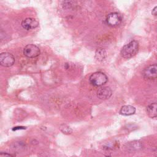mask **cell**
Segmentation results:
<instances>
[{
    "instance_id": "277c9868",
    "label": "cell",
    "mask_w": 157,
    "mask_h": 157,
    "mask_svg": "<svg viewBox=\"0 0 157 157\" xmlns=\"http://www.w3.org/2000/svg\"><path fill=\"white\" fill-rule=\"evenodd\" d=\"M23 54L28 58H33L40 55V50L34 44H28L23 49Z\"/></svg>"
},
{
    "instance_id": "52a82bcc",
    "label": "cell",
    "mask_w": 157,
    "mask_h": 157,
    "mask_svg": "<svg viewBox=\"0 0 157 157\" xmlns=\"http://www.w3.org/2000/svg\"><path fill=\"white\" fill-rule=\"evenodd\" d=\"M21 26L26 30L33 29L38 26V21L33 18H26L22 21Z\"/></svg>"
},
{
    "instance_id": "9c48e42d",
    "label": "cell",
    "mask_w": 157,
    "mask_h": 157,
    "mask_svg": "<svg viewBox=\"0 0 157 157\" xmlns=\"http://www.w3.org/2000/svg\"><path fill=\"white\" fill-rule=\"evenodd\" d=\"M135 112H136V108L134 106L130 105H126L122 106L120 110V113L124 116H129V115H133Z\"/></svg>"
},
{
    "instance_id": "9a60e30c",
    "label": "cell",
    "mask_w": 157,
    "mask_h": 157,
    "mask_svg": "<svg viewBox=\"0 0 157 157\" xmlns=\"http://www.w3.org/2000/svg\"><path fill=\"white\" fill-rule=\"evenodd\" d=\"M25 129V127H23V126H18V127H15L14 128L12 129L13 131H16L18 129Z\"/></svg>"
},
{
    "instance_id": "4fadbf2b",
    "label": "cell",
    "mask_w": 157,
    "mask_h": 157,
    "mask_svg": "<svg viewBox=\"0 0 157 157\" xmlns=\"http://www.w3.org/2000/svg\"><path fill=\"white\" fill-rule=\"evenodd\" d=\"M151 14L154 16H157V6L155 7L153 9V10L151 11Z\"/></svg>"
},
{
    "instance_id": "ba28073f",
    "label": "cell",
    "mask_w": 157,
    "mask_h": 157,
    "mask_svg": "<svg viewBox=\"0 0 157 157\" xmlns=\"http://www.w3.org/2000/svg\"><path fill=\"white\" fill-rule=\"evenodd\" d=\"M112 90L109 87H101L97 91V96L101 99H106L109 98L112 95Z\"/></svg>"
},
{
    "instance_id": "7c38bea8",
    "label": "cell",
    "mask_w": 157,
    "mask_h": 157,
    "mask_svg": "<svg viewBox=\"0 0 157 157\" xmlns=\"http://www.w3.org/2000/svg\"><path fill=\"white\" fill-rule=\"evenodd\" d=\"M60 130L64 133L66 134H70L72 132V129L66 124H62L59 127Z\"/></svg>"
},
{
    "instance_id": "3957f363",
    "label": "cell",
    "mask_w": 157,
    "mask_h": 157,
    "mask_svg": "<svg viewBox=\"0 0 157 157\" xmlns=\"http://www.w3.org/2000/svg\"><path fill=\"white\" fill-rule=\"evenodd\" d=\"M122 16L117 12H112L109 13L106 17L107 24L112 27L119 25L122 21Z\"/></svg>"
},
{
    "instance_id": "30bf717a",
    "label": "cell",
    "mask_w": 157,
    "mask_h": 157,
    "mask_svg": "<svg viewBox=\"0 0 157 157\" xmlns=\"http://www.w3.org/2000/svg\"><path fill=\"white\" fill-rule=\"evenodd\" d=\"M147 113L150 118L157 117V103L154 102L149 104L147 107Z\"/></svg>"
},
{
    "instance_id": "8992f818",
    "label": "cell",
    "mask_w": 157,
    "mask_h": 157,
    "mask_svg": "<svg viewBox=\"0 0 157 157\" xmlns=\"http://www.w3.org/2000/svg\"><path fill=\"white\" fill-rule=\"evenodd\" d=\"M143 75L147 79H155L157 78V65L153 64L148 66L143 71Z\"/></svg>"
},
{
    "instance_id": "5b68a950",
    "label": "cell",
    "mask_w": 157,
    "mask_h": 157,
    "mask_svg": "<svg viewBox=\"0 0 157 157\" xmlns=\"http://www.w3.org/2000/svg\"><path fill=\"white\" fill-rule=\"evenodd\" d=\"M15 63V58L8 52H3L0 55V64L4 67H10Z\"/></svg>"
},
{
    "instance_id": "7a4b0ae2",
    "label": "cell",
    "mask_w": 157,
    "mask_h": 157,
    "mask_svg": "<svg viewBox=\"0 0 157 157\" xmlns=\"http://www.w3.org/2000/svg\"><path fill=\"white\" fill-rule=\"evenodd\" d=\"M89 80L93 85L101 86L107 82L108 78L104 73L102 72H96L90 76Z\"/></svg>"
},
{
    "instance_id": "8fae6325",
    "label": "cell",
    "mask_w": 157,
    "mask_h": 157,
    "mask_svg": "<svg viewBox=\"0 0 157 157\" xmlns=\"http://www.w3.org/2000/svg\"><path fill=\"white\" fill-rule=\"evenodd\" d=\"M107 56L106 52L103 48H98L95 53V58L99 61H104Z\"/></svg>"
},
{
    "instance_id": "6da1fadb",
    "label": "cell",
    "mask_w": 157,
    "mask_h": 157,
    "mask_svg": "<svg viewBox=\"0 0 157 157\" xmlns=\"http://www.w3.org/2000/svg\"><path fill=\"white\" fill-rule=\"evenodd\" d=\"M139 50V44L136 40H132L125 45L121 50V55L124 58L134 56Z\"/></svg>"
},
{
    "instance_id": "5bb4252c",
    "label": "cell",
    "mask_w": 157,
    "mask_h": 157,
    "mask_svg": "<svg viewBox=\"0 0 157 157\" xmlns=\"http://www.w3.org/2000/svg\"><path fill=\"white\" fill-rule=\"evenodd\" d=\"M0 156H1V157H9V156H12V155H10V154H8V153H1V154H0Z\"/></svg>"
}]
</instances>
